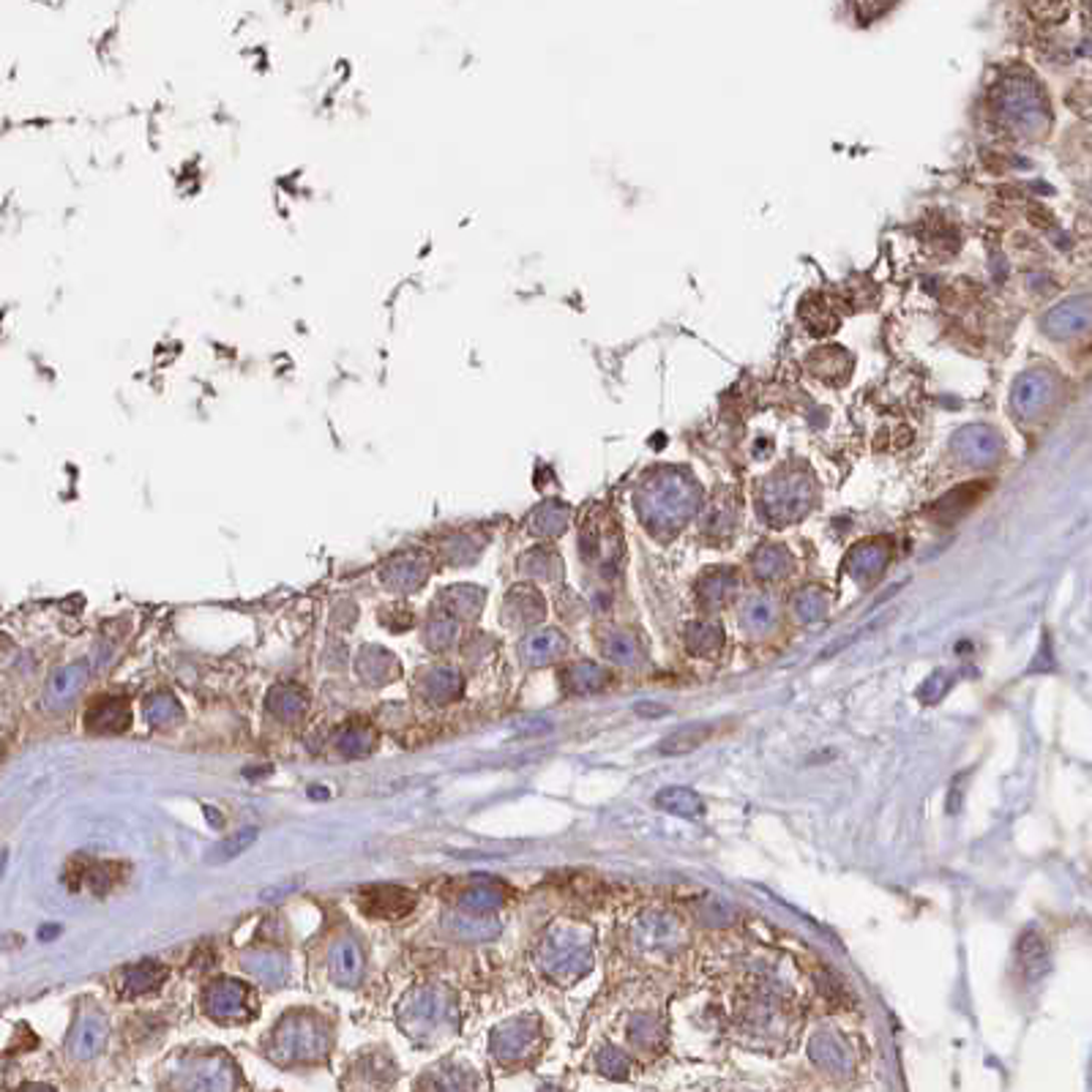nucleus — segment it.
I'll use <instances>...</instances> for the list:
<instances>
[{
    "mask_svg": "<svg viewBox=\"0 0 1092 1092\" xmlns=\"http://www.w3.org/2000/svg\"><path fill=\"white\" fill-rule=\"evenodd\" d=\"M273 711H279L282 716H298L306 705V697H303L298 689H279V692L271 697Z\"/></svg>",
    "mask_w": 1092,
    "mask_h": 1092,
    "instance_id": "obj_9",
    "label": "nucleus"
},
{
    "mask_svg": "<svg viewBox=\"0 0 1092 1092\" xmlns=\"http://www.w3.org/2000/svg\"><path fill=\"white\" fill-rule=\"evenodd\" d=\"M176 700H170V697H157V700L148 703V719L151 722H167L170 716H176Z\"/></svg>",
    "mask_w": 1092,
    "mask_h": 1092,
    "instance_id": "obj_11",
    "label": "nucleus"
},
{
    "mask_svg": "<svg viewBox=\"0 0 1092 1092\" xmlns=\"http://www.w3.org/2000/svg\"><path fill=\"white\" fill-rule=\"evenodd\" d=\"M358 967H361V962H358V953H355V947L352 945H341L336 953H333V970H336V976H341L344 981H350V973H358Z\"/></svg>",
    "mask_w": 1092,
    "mask_h": 1092,
    "instance_id": "obj_10",
    "label": "nucleus"
},
{
    "mask_svg": "<svg viewBox=\"0 0 1092 1092\" xmlns=\"http://www.w3.org/2000/svg\"><path fill=\"white\" fill-rule=\"evenodd\" d=\"M703 741H708V730H700V727H692V730L677 732L669 741H663L658 749L663 754H680V751H694Z\"/></svg>",
    "mask_w": 1092,
    "mask_h": 1092,
    "instance_id": "obj_7",
    "label": "nucleus"
},
{
    "mask_svg": "<svg viewBox=\"0 0 1092 1092\" xmlns=\"http://www.w3.org/2000/svg\"><path fill=\"white\" fill-rule=\"evenodd\" d=\"M235 1076L233 1068L222 1060H203L195 1071L184 1076L181 1092H233Z\"/></svg>",
    "mask_w": 1092,
    "mask_h": 1092,
    "instance_id": "obj_1",
    "label": "nucleus"
},
{
    "mask_svg": "<svg viewBox=\"0 0 1092 1092\" xmlns=\"http://www.w3.org/2000/svg\"><path fill=\"white\" fill-rule=\"evenodd\" d=\"M254 839H257V830H254V828H246V830H241V833H233L230 839L219 841V844H216V847L208 852V860H214V863H227V860L238 858L241 852H246V849L252 847Z\"/></svg>",
    "mask_w": 1092,
    "mask_h": 1092,
    "instance_id": "obj_6",
    "label": "nucleus"
},
{
    "mask_svg": "<svg viewBox=\"0 0 1092 1092\" xmlns=\"http://www.w3.org/2000/svg\"><path fill=\"white\" fill-rule=\"evenodd\" d=\"M85 724L96 732H120L128 727V708L123 700H101L85 716Z\"/></svg>",
    "mask_w": 1092,
    "mask_h": 1092,
    "instance_id": "obj_3",
    "label": "nucleus"
},
{
    "mask_svg": "<svg viewBox=\"0 0 1092 1092\" xmlns=\"http://www.w3.org/2000/svg\"><path fill=\"white\" fill-rule=\"evenodd\" d=\"M20 1092H52L49 1087H44V1084H30V1087H25V1090Z\"/></svg>",
    "mask_w": 1092,
    "mask_h": 1092,
    "instance_id": "obj_13",
    "label": "nucleus"
},
{
    "mask_svg": "<svg viewBox=\"0 0 1092 1092\" xmlns=\"http://www.w3.org/2000/svg\"><path fill=\"white\" fill-rule=\"evenodd\" d=\"M85 674H88L85 663H74V666L58 669V672H55V677L49 680V689H47L49 703L60 705V703H66V700H71V697H74V694L82 689V682H85Z\"/></svg>",
    "mask_w": 1092,
    "mask_h": 1092,
    "instance_id": "obj_4",
    "label": "nucleus"
},
{
    "mask_svg": "<svg viewBox=\"0 0 1092 1092\" xmlns=\"http://www.w3.org/2000/svg\"><path fill=\"white\" fill-rule=\"evenodd\" d=\"M363 907L369 915L377 917H401L416 907V896L401 890V887H374L369 896L363 898Z\"/></svg>",
    "mask_w": 1092,
    "mask_h": 1092,
    "instance_id": "obj_2",
    "label": "nucleus"
},
{
    "mask_svg": "<svg viewBox=\"0 0 1092 1092\" xmlns=\"http://www.w3.org/2000/svg\"><path fill=\"white\" fill-rule=\"evenodd\" d=\"M101 1038H104V1033H101V1024L88 1019V1022L82 1024V1030L77 1033V1038H74V1052H77V1057H93L98 1046H101Z\"/></svg>",
    "mask_w": 1092,
    "mask_h": 1092,
    "instance_id": "obj_8",
    "label": "nucleus"
},
{
    "mask_svg": "<svg viewBox=\"0 0 1092 1092\" xmlns=\"http://www.w3.org/2000/svg\"><path fill=\"white\" fill-rule=\"evenodd\" d=\"M162 978H154V967L146 965L131 973V978H128V989H134V992H148V989H154Z\"/></svg>",
    "mask_w": 1092,
    "mask_h": 1092,
    "instance_id": "obj_12",
    "label": "nucleus"
},
{
    "mask_svg": "<svg viewBox=\"0 0 1092 1092\" xmlns=\"http://www.w3.org/2000/svg\"><path fill=\"white\" fill-rule=\"evenodd\" d=\"M208 1008L216 1016H235L238 1011H244V989L235 984L214 986L208 995Z\"/></svg>",
    "mask_w": 1092,
    "mask_h": 1092,
    "instance_id": "obj_5",
    "label": "nucleus"
}]
</instances>
